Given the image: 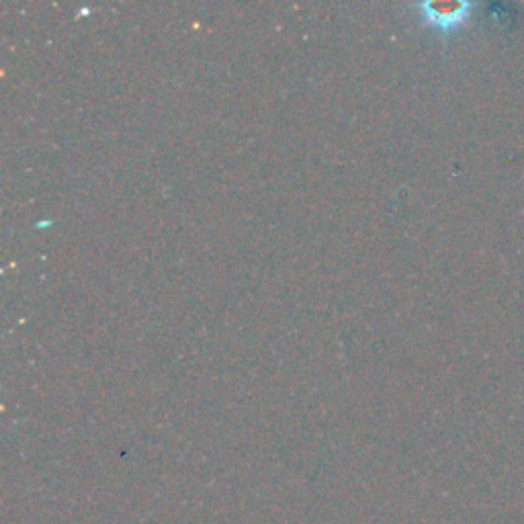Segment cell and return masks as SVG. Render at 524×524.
I'll list each match as a JSON object with an SVG mask.
<instances>
[{"label": "cell", "instance_id": "6da1fadb", "mask_svg": "<svg viewBox=\"0 0 524 524\" xmlns=\"http://www.w3.org/2000/svg\"><path fill=\"white\" fill-rule=\"evenodd\" d=\"M424 9V17L436 25L439 29H455L457 25H461L465 19H469L471 13V5L465 3H457V5H422Z\"/></svg>", "mask_w": 524, "mask_h": 524}]
</instances>
